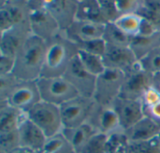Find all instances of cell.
<instances>
[{
    "label": "cell",
    "instance_id": "cell-1",
    "mask_svg": "<svg viewBox=\"0 0 160 153\" xmlns=\"http://www.w3.org/2000/svg\"><path fill=\"white\" fill-rule=\"evenodd\" d=\"M47 43L31 35L15 56L12 75L20 80H37L41 77Z\"/></svg>",
    "mask_w": 160,
    "mask_h": 153
},
{
    "label": "cell",
    "instance_id": "cell-16",
    "mask_svg": "<svg viewBox=\"0 0 160 153\" xmlns=\"http://www.w3.org/2000/svg\"><path fill=\"white\" fill-rule=\"evenodd\" d=\"M87 122L98 133L106 136L122 131L118 116L112 107H102L96 104Z\"/></svg>",
    "mask_w": 160,
    "mask_h": 153
},
{
    "label": "cell",
    "instance_id": "cell-18",
    "mask_svg": "<svg viewBox=\"0 0 160 153\" xmlns=\"http://www.w3.org/2000/svg\"><path fill=\"white\" fill-rule=\"evenodd\" d=\"M20 137V147L26 148L39 152L43 148L47 136L45 134L28 118H26L18 129Z\"/></svg>",
    "mask_w": 160,
    "mask_h": 153
},
{
    "label": "cell",
    "instance_id": "cell-21",
    "mask_svg": "<svg viewBox=\"0 0 160 153\" xmlns=\"http://www.w3.org/2000/svg\"><path fill=\"white\" fill-rule=\"evenodd\" d=\"M26 118V113L8 105L7 103H0V133L18 130Z\"/></svg>",
    "mask_w": 160,
    "mask_h": 153
},
{
    "label": "cell",
    "instance_id": "cell-14",
    "mask_svg": "<svg viewBox=\"0 0 160 153\" xmlns=\"http://www.w3.org/2000/svg\"><path fill=\"white\" fill-rule=\"evenodd\" d=\"M31 35L29 22L15 25L2 32L0 36V54L15 57Z\"/></svg>",
    "mask_w": 160,
    "mask_h": 153
},
{
    "label": "cell",
    "instance_id": "cell-42",
    "mask_svg": "<svg viewBox=\"0 0 160 153\" xmlns=\"http://www.w3.org/2000/svg\"><path fill=\"white\" fill-rule=\"evenodd\" d=\"M142 5L160 16V0H142Z\"/></svg>",
    "mask_w": 160,
    "mask_h": 153
},
{
    "label": "cell",
    "instance_id": "cell-41",
    "mask_svg": "<svg viewBox=\"0 0 160 153\" xmlns=\"http://www.w3.org/2000/svg\"><path fill=\"white\" fill-rule=\"evenodd\" d=\"M144 116L154 121L160 126V102L153 107L143 108Z\"/></svg>",
    "mask_w": 160,
    "mask_h": 153
},
{
    "label": "cell",
    "instance_id": "cell-15",
    "mask_svg": "<svg viewBox=\"0 0 160 153\" xmlns=\"http://www.w3.org/2000/svg\"><path fill=\"white\" fill-rule=\"evenodd\" d=\"M112 108L116 112L123 132L128 130L143 117V107L141 100H129L118 97Z\"/></svg>",
    "mask_w": 160,
    "mask_h": 153
},
{
    "label": "cell",
    "instance_id": "cell-6",
    "mask_svg": "<svg viewBox=\"0 0 160 153\" xmlns=\"http://www.w3.org/2000/svg\"><path fill=\"white\" fill-rule=\"evenodd\" d=\"M41 100L55 106H62L79 95L74 87L64 78H43L37 79Z\"/></svg>",
    "mask_w": 160,
    "mask_h": 153
},
{
    "label": "cell",
    "instance_id": "cell-7",
    "mask_svg": "<svg viewBox=\"0 0 160 153\" xmlns=\"http://www.w3.org/2000/svg\"><path fill=\"white\" fill-rule=\"evenodd\" d=\"M96 102L93 98L78 95L60 106L63 128H73L88 122Z\"/></svg>",
    "mask_w": 160,
    "mask_h": 153
},
{
    "label": "cell",
    "instance_id": "cell-36",
    "mask_svg": "<svg viewBox=\"0 0 160 153\" xmlns=\"http://www.w3.org/2000/svg\"><path fill=\"white\" fill-rule=\"evenodd\" d=\"M115 3L120 16L125 14L138 13L142 6V1L140 0H117Z\"/></svg>",
    "mask_w": 160,
    "mask_h": 153
},
{
    "label": "cell",
    "instance_id": "cell-44",
    "mask_svg": "<svg viewBox=\"0 0 160 153\" xmlns=\"http://www.w3.org/2000/svg\"><path fill=\"white\" fill-rule=\"evenodd\" d=\"M2 153V152H0ZM9 153H38L35 151H32V150H29V149H26V148H22V147H19L17 149H15L14 151H12L11 152Z\"/></svg>",
    "mask_w": 160,
    "mask_h": 153
},
{
    "label": "cell",
    "instance_id": "cell-4",
    "mask_svg": "<svg viewBox=\"0 0 160 153\" xmlns=\"http://www.w3.org/2000/svg\"><path fill=\"white\" fill-rule=\"evenodd\" d=\"M126 74L110 68L97 78L96 88L93 99L97 105L112 107L113 102L120 96L122 85Z\"/></svg>",
    "mask_w": 160,
    "mask_h": 153
},
{
    "label": "cell",
    "instance_id": "cell-2",
    "mask_svg": "<svg viewBox=\"0 0 160 153\" xmlns=\"http://www.w3.org/2000/svg\"><path fill=\"white\" fill-rule=\"evenodd\" d=\"M41 77H63L71 61L78 55L77 45L68 38L64 33H60L47 41Z\"/></svg>",
    "mask_w": 160,
    "mask_h": 153
},
{
    "label": "cell",
    "instance_id": "cell-37",
    "mask_svg": "<svg viewBox=\"0 0 160 153\" xmlns=\"http://www.w3.org/2000/svg\"><path fill=\"white\" fill-rule=\"evenodd\" d=\"M141 102L142 104L143 108L153 107L160 102V93L154 86H151L145 91V93L142 96Z\"/></svg>",
    "mask_w": 160,
    "mask_h": 153
},
{
    "label": "cell",
    "instance_id": "cell-26",
    "mask_svg": "<svg viewBox=\"0 0 160 153\" xmlns=\"http://www.w3.org/2000/svg\"><path fill=\"white\" fill-rule=\"evenodd\" d=\"M38 153H76L72 146L61 133L48 137Z\"/></svg>",
    "mask_w": 160,
    "mask_h": 153
},
{
    "label": "cell",
    "instance_id": "cell-35",
    "mask_svg": "<svg viewBox=\"0 0 160 153\" xmlns=\"http://www.w3.org/2000/svg\"><path fill=\"white\" fill-rule=\"evenodd\" d=\"M18 79L12 74L0 76V102H5L18 82Z\"/></svg>",
    "mask_w": 160,
    "mask_h": 153
},
{
    "label": "cell",
    "instance_id": "cell-11",
    "mask_svg": "<svg viewBox=\"0 0 160 153\" xmlns=\"http://www.w3.org/2000/svg\"><path fill=\"white\" fill-rule=\"evenodd\" d=\"M28 0H0V32L29 22Z\"/></svg>",
    "mask_w": 160,
    "mask_h": 153
},
{
    "label": "cell",
    "instance_id": "cell-30",
    "mask_svg": "<svg viewBox=\"0 0 160 153\" xmlns=\"http://www.w3.org/2000/svg\"><path fill=\"white\" fill-rule=\"evenodd\" d=\"M79 50H82L88 53H92L95 55H98L103 57L106 52L107 44L103 38H97L91 40H84V41H77L74 42Z\"/></svg>",
    "mask_w": 160,
    "mask_h": 153
},
{
    "label": "cell",
    "instance_id": "cell-34",
    "mask_svg": "<svg viewBox=\"0 0 160 153\" xmlns=\"http://www.w3.org/2000/svg\"><path fill=\"white\" fill-rule=\"evenodd\" d=\"M98 3H99L102 16L107 23H112L120 17L115 1L98 0Z\"/></svg>",
    "mask_w": 160,
    "mask_h": 153
},
{
    "label": "cell",
    "instance_id": "cell-43",
    "mask_svg": "<svg viewBox=\"0 0 160 153\" xmlns=\"http://www.w3.org/2000/svg\"><path fill=\"white\" fill-rule=\"evenodd\" d=\"M153 86L160 93V73L153 76Z\"/></svg>",
    "mask_w": 160,
    "mask_h": 153
},
{
    "label": "cell",
    "instance_id": "cell-22",
    "mask_svg": "<svg viewBox=\"0 0 160 153\" xmlns=\"http://www.w3.org/2000/svg\"><path fill=\"white\" fill-rule=\"evenodd\" d=\"M77 20L107 24L102 16L98 0H78Z\"/></svg>",
    "mask_w": 160,
    "mask_h": 153
},
{
    "label": "cell",
    "instance_id": "cell-17",
    "mask_svg": "<svg viewBox=\"0 0 160 153\" xmlns=\"http://www.w3.org/2000/svg\"><path fill=\"white\" fill-rule=\"evenodd\" d=\"M106 24L76 20L64 33L73 42L102 38Z\"/></svg>",
    "mask_w": 160,
    "mask_h": 153
},
{
    "label": "cell",
    "instance_id": "cell-5",
    "mask_svg": "<svg viewBox=\"0 0 160 153\" xmlns=\"http://www.w3.org/2000/svg\"><path fill=\"white\" fill-rule=\"evenodd\" d=\"M30 7L29 24L32 35L49 41L61 33L60 28L44 7V0H28Z\"/></svg>",
    "mask_w": 160,
    "mask_h": 153
},
{
    "label": "cell",
    "instance_id": "cell-13",
    "mask_svg": "<svg viewBox=\"0 0 160 153\" xmlns=\"http://www.w3.org/2000/svg\"><path fill=\"white\" fill-rule=\"evenodd\" d=\"M102 58L106 68L118 70L125 74L128 73L139 63L129 47L107 46L106 52Z\"/></svg>",
    "mask_w": 160,
    "mask_h": 153
},
{
    "label": "cell",
    "instance_id": "cell-40",
    "mask_svg": "<svg viewBox=\"0 0 160 153\" xmlns=\"http://www.w3.org/2000/svg\"><path fill=\"white\" fill-rule=\"evenodd\" d=\"M157 34H160L159 32L157 30V28L151 22H149L148 21L143 19L138 36H153Z\"/></svg>",
    "mask_w": 160,
    "mask_h": 153
},
{
    "label": "cell",
    "instance_id": "cell-27",
    "mask_svg": "<svg viewBox=\"0 0 160 153\" xmlns=\"http://www.w3.org/2000/svg\"><path fill=\"white\" fill-rule=\"evenodd\" d=\"M78 58L82 65L84 66L86 70H88L92 75L96 76L97 78L102 74L106 67L103 62V58L98 55H95L92 53H88L82 50H79Z\"/></svg>",
    "mask_w": 160,
    "mask_h": 153
},
{
    "label": "cell",
    "instance_id": "cell-10",
    "mask_svg": "<svg viewBox=\"0 0 160 153\" xmlns=\"http://www.w3.org/2000/svg\"><path fill=\"white\" fill-rule=\"evenodd\" d=\"M63 77L74 87L79 95L93 98L97 77L84 68L78 56L71 61Z\"/></svg>",
    "mask_w": 160,
    "mask_h": 153
},
{
    "label": "cell",
    "instance_id": "cell-31",
    "mask_svg": "<svg viewBox=\"0 0 160 153\" xmlns=\"http://www.w3.org/2000/svg\"><path fill=\"white\" fill-rule=\"evenodd\" d=\"M128 153H160V135L149 141L129 143Z\"/></svg>",
    "mask_w": 160,
    "mask_h": 153
},
{
    "label": "cell",
    "instance_id": "cell-25",
    "mask_svg": "<svg viewBox=\"0 0 160 153\" xmlns=\"http://www.w3.org/2000/svg\"><path fill=\"white\" fill-rule=\"evenodd\" d=\"M104 41L107 46L113 47H129L131 38L123 31H121L113 22L107 23L105 25V30L103 34Z\"/></svg>",
    "mask_w": 160,
    "mask_h": 153
},
{
    "label": "cell",
    "instance_id": "cell-12",
    "mask_svg": "<svg viewBox=\"0 0 160 153\" xmlns=\"http://www.w3.org/2000/svg\"><path fill=\"white\" fill-rule=\"evenodd\" d=\"M44 7L65 33L77 20L78 0H44Z\"/></svg>",
    "mask_w": 160,
    "mask_h": 153
},
{
    "label": "cell",
    "instance_id": "cell-39",
    "mask_svg": "<svg viewBox=\"0 0 160 153\" xmlns=\"http://www.w3.org/2000/svg\"><path fill=\"white\" fill-rule=\"evenodd\" d=\"M15 66V57L0 54V76L12 74Z\"/></svg>",
    "mask_w": 160,
    "mask_h": 153
},
{
    "label": "cell",
    "instance_id": "cell-19",
    "mask_svg": "<svg viewBox=\"0 0 160 153\" xmlns=\"http://www.w3.org/2000/svg\"><path fill=\"white\" fill-rule=\"evenodd\" d=\"M129 143L149 141L160 135V126L147 117H143L131 128L124 132Z\"/></svg>",
    "mask_w": 160,
    "mask_h": 153
},
{
    "label": "cell",
    "instance_id": "cell-23",
    "mask_svg": "<svg viewBox=\"0 0 160 153\" xmlns=\"http://www.w3.org/2000/svg\"><path fill=\"white\" fill-rule=\"evenodd\" d=\"M160 46V34L153 36H134L131 38L129 48L132 50L138 60H141L146 54Z\"/></svg>",
    "mask_w": 160,
    "mask_h": 153
},
{
    "label": "cell",
    "instance_id": "cell-3",
    "mask_svg": "<svg viewBox=\"0 0 160 153\" xmlns=\"http://www.w3.org/2000/svg\"><path fill=\"white\" fill-rule=\"evenodd\" d=\"M27 118L34 122L47 137L53 136L63 130L60 107L40 101L27 113Z\"/></svg>",
    "mask_w": 160,
    "mask_h": 153
},
{
    "label": "cell",
    "instance_id": "cell-8",
    "mask_svg": "<svg viewBox=\"0 0 160 153\" xmlns=\"http://www.w3.org/2000/svg\"><path fill=\"white\" fill-rule=\"evenodd\" d=\"M41 101L37 80H18L17 84L5 102L8 105L27 113L35 105Z\"/></svg>",
    "mask_w": 160,
    "mask_h": 153
},
{
    "label": "cell",
    "instance_id": "cell-20",
    "mask_svg": "<svg viewBox=\"0 0 160 153\" xmlns=\"http://www.w3.org/2000/svg\"><path fill=\"white\" fill-rule=\"evenodd\" d=\"M62 134L72 146L76 153H79L87 144V142L96 134H98V132L93 128L92 125H90L88 122H85L73 128H63Z\"/></svg>",
    "mask_w": 160,
    "mask_h": 153
},
{
    "label": "cell",
    "instance_id": "cell-9",
    "mask_svg": "<svg viewBox=\"0 0 160 153\" xmlns=\"http://www.w3.org/2000/svg\"><path fill=\"white\" fill-rule=\"evenodd\" d=\"M151 86H153V75L143 70L138 63L126 74L119 97L129 100H141L145 91Z\"/></svg>",
    "mask_w": 160,
    "mask_h": 153
},
{
    "label": "cell",
    "instance_id": "cell-33",
    "mask_svg": "<svg viewBox=\"0 0 160 153\" xmlns=\"http://www.w3.org/2000/svg\"><path fill=\"white\" fill-rule=\"evenodd\" d=\"M20 147V137L18 130L0 133V152L9 153Z\"/></svg>",
    "mask_w": 160,
    "mask_h": 153
},
{
    "label": "cell",
    "instance_id": "cell-38",
    "mask_svg": "<svg viewBox=\"0 0 160 153\" xmlns=\"http://www.w3.org/2000/svg\"><path fill=\"white\" fill-rule=\"evenodd\" d=\"M138 13L146 21H148L149 22H151L156 28L157 30L160 33V16L158 14L153 12L152 10L146 8L143 5H142V6L138 11Z\"/></svg>",
    "mask_w": 160,
    "mask_h": 153
},
{
    "label": "cell",
    "instance_id": "cell-28",
    "mask_svg": "<svg viewBox=\"0 0 160 153\" xmlns=\"http://www.w3.org/2000/svg\"><path fill=\"white\" fill-rule=\"evenodd\" d=\"M129 142L123 131L108 136L106 153H128Z\"/></svg>",
    "mask_w": 160,
    "mask_h": 153
},
{
    "label": "cell",
    "instance_id": "cell-29",
    "mask_svg": "<svg viewBox=\"0 0 160 153\" xmlns=\"http://www.w3.org/2000/svg\"><path fill=\"white\" fill-rule=\"evenodd\" d=\"M139 64L143 70L151 75H156L160 73V46L153 50L141 60Z\"/></svg>",
    "mask_w": 160,
    "mask_h": 153
},
{
    "label": "cell",
    "instance_id": "cell-32",
    "mask_svg": "<svg viewBox=\"0 0 160 153\" xmlns=\"http://www.w3.org/2000/svg\"><path fill=\"white\" fill-rule=\"evenodd\" d=\"M108 136L96 134L79 153H106Z\"/></svg>",
    "mask_w": 160,
    "mask_h": 153
},
{
    "label": "cell",
    "instance_id": "cell-24",
    "mask_svg": "<svg viewBox=\"0 0 160 153\" xmlns=\"http://www.w3.org/2000/svg\"><path fill=\"white\" fill-rule=\"evenodd\" d=\"M142 20L139 13H131L121 15L113 23L128 36L134 37L139 35Z\"/></svg>",
    "mask_w": 160,
    "mask_h": 153
}]
</instances>
